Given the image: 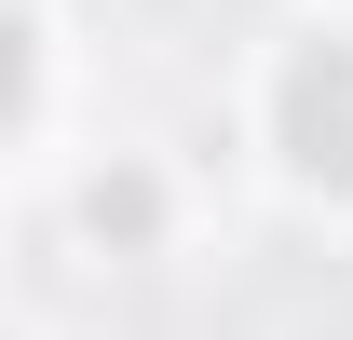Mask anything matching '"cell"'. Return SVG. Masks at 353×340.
Returning <instances> with one entry per match:
<instances>
[{"mask_svg": "<svg viewBox=\"0 0 353 340\" xmlns=\"http://www.w3.org/2000/svg\"><path fill=\"white\" fill-rule=\"evenodd\" d=\"M272 123H285V164H299V177L353 191V28H340V41H312L299 68H285Z\"/></svg>", "mask_w": 353, "mask_h": 340, "instance_id": "cell-1", "label": "cell"}]
</instances>
